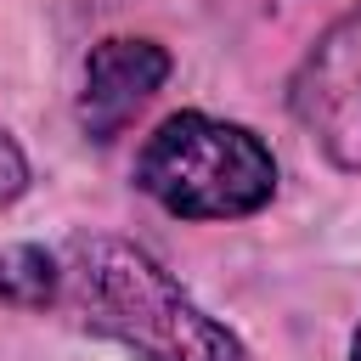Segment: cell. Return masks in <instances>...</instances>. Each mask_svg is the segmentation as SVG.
Masks as SVG:
<instances>
[{"instance_id":"7a4b0ae2","label":"cell","mask_w":361,"mask_h":361,"mask_svg":"<svg viewBox=\"0 0 361 361\" xmlns=\"http://www.w3.org/2000/svg\"><path fill=\"white\" fill-rule=\"evenodd\" d=\"M135 186L180 220H243L271 203L276 158L254 130L231 118L175 113L147 135Z\"/></svg>"},{"instance_id":"5b68a950","label":"cell","mask_w":361,"mask_h":361,"mask_svg":"<svg viewBox=\"0 0 361 361\" xmlns=\"http://www.w3.org/2000/svg\"><path fill=\"white\" fill-rule=\"evenodd\" d=\"M0 299L17 310H45L62 305V254L39 243H17L0 254Z\"/></svg>"},{"instance_id":"52a82bcc","label":"cell","mask_w":361,"mask_h":361,"mask_svg":"<svg viewBox=\"0 0 361 361\" xmlns=\"http://www.w3.org/2000/svg\"><path fill=\"white\" fill-rule=\"evenodd\" d=\"M350 361H361V327H355V344H350Z\"/></svg>"},{"instance_id":"3957f363","label":"cell","mask_w":361,"mask_h":361,"mask_svg":"<svg viewBox=\"0 0 361 361\" xmlns=\"http://www.w3.org/2000/svg\"><path fill=\"white\" fill-rule=\"evenodd\" d=\"M288 102L338 169H361V6L305 51Z\"/></svg>"},{"instance_id":"8992f818","label":"cell","mask_w":361,"mask_h":361,"mask_svg":"<svg viewBox=\"0 0 361 361\" xmlns=\"http://www.w3.org/2000/svg\"><path fill=\"white\" fill-rule=\"evenodd\" d=\"M28 192V158H23V147L0 130V203H11V197H23Z\"/></svg>"},{"instance_id":"6da1fadb","label":"cell","mask_w":361,"mask_h":361,"mask_svg":"<svg viewBox=\"0 0 361 361\" xmlns=\"http://www.w3.org/2000/svg\"><path fill=\"white\" fill-rule=\"evenodd\" d=\"M62 305L79 316V327L124 344L141 361H248L243 338L124 237L90 231L62 243Z\"/></svg>"},{"instance_id":"277c9868","label":"cell","mask_w":361,"mask_h":361,"mask_svg":"<svg viewBox=\"0 0 361 361\" xmlns=\"http://www.w3.org/2000/svg\"><path fill=\"white\" fill-rule=\"evenodd\" d=\"M164 79H169V51L158 39L113 34V39L90 45L85 79H79V130L90 141H113L152 102V90Z\"/></svg>"}]
</instances>
